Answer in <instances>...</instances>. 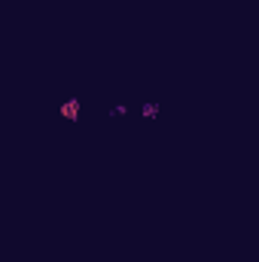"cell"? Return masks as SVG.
Listing matches in <instances>:
<instances>
[{"label":"cell","instance_id":"2","mask_svg":"<svg viewBox=\"0 0 259 262\" xmlns=\"http://www.w3.org/2000/svg\"><path fill=\"white\" fill-rule=\"evenodd\" d=\"M156 113H159V104H143V116H149V119H153Z\"/></svg>","mask_w":259,"mask_h":262},{"label":"cell","instance_id":"1","mask_svg":"<svg viewBox=\"0 0 259 262\" xmlns=\"http://www.w3.org/2000/svg\"><path fill=\"white\" fill-rule=\"evenodd\" d=\"M61 116H64V119H76V116H79V101H76V98H70V101L61 104Z\"/></svg>","mask_w":259,"mask_h":262}]
</instances>
